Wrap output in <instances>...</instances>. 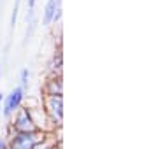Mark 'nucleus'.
Segmentation results:
<instances>
[{
	"mask_svg": "<svg viewBox=\"0 0 158 149\" xmlns=\"http://www.w3.org/2000/svg\"><path fill=\"white\" fill-rule=\"evenodd\" d=\"M48 137V132H16L9 135L7 149H32L35 144L42 142Z\"/></svg>",
	"mask_w": 158,
	"mask_h": 149,
	"instance_id": "nucleus-1",
	"label": "nucleus"
},
{
	"mask_svg": "<svg viewBox=\"0 0 158 149\" xmlns=\"http://www.w3.org/2000/svg\"><path fill=\"white\" fill-rule=\"evenodd\" d=\"M42 109L49 118L53 128H60L63 121V97L62 95H46L42 97Z\"/></svg>",
	"mask_w": 158,
	"mask_h": 149,
	"instance_id": "nucleus-2",
	"label": "nucleus"
},
{
	"mask_svg": "<svg viewBox=\"0 0 158 149\" xmlns=\"http://www.w3.org/2000/svg\"><path fill=\"white\" fill-rule=\"evenodd\" d=\"M12 116H14V119L9 123V133H7V137L12 135V133H16V132H37L39 130L37 125L34 123V118L30 114L28 107H23L21 105Z\"/></svg>",
	"mask_w": 158,
	"mask_h": 149,
	"instance_id": "nucleus-3",
	"label": "nucleus"
},
{
	"mask_svg": "<svg viewBox=\"0 0 158 149\" xmlns=\"http://www.w3.org/2000/svg\"><path fill=\"white\" fill-rule=\"evenodd\" d=\"M25 90L21 86H16L12 90L7 97H4V103H2V112L0 114L4 116V118H12V114L16 112L19 107L23 105V100H25Z\"/></svg>",
	"mask_w": 158,
	"mask_h": 149,
	"instance_id": "nucleus-4",
	"label": "nucleus"
},
{
	"mask_svg": "<svg viewBox=\"0 0 158 149\" xmlns=\"http://www.w3.org/2000/svg\"><path fill=\"white\" fill-rule=\"evenodd\" d=\"M42 97L46 95H63V83L62 75H49L42 84Z\"/></svg>",
	"mask_w": 158,
	"mask_h": 149,
	"instance_id": "nucleus-5",
	"label": "nucleus"
},
{
	"mask_svg": "<svg viewBox=\"0 0 158 149\" xmlns=\"http://www.w3.org/2000/svg\"><path fill=\"white\" fill-rule=\"evenodd\" d=\"M60 7H62V0H48L44 6V14H42V25L46 26L53 25V18Z\"/></svg>",
	"mask_w": 158,
	"mask_h": 149,
	"instance_id": "nucleus-6",
	"label": "nucleus"
},
{
	"mask_svg": "<svg viewBox=\"0 0 158 149\" xmlns=\"http://www.w3.org/2000/svg\"><path fill=\"white\" fill-rule=\"evenodd\" d=\"M62 65H63V56L62 51H58L49 62V75H62Z\"/></svg>",
	"mask_w": 158,
	"mask_h": 149,
	"instance_id": "nucleus-7",
	"label": "nucleus"
},
{
	"mask_svg": "<svg viewBox=\"0 0 158 149\" xmlns=\"http://www.w3.org/2000/svg\"><path fill=\"white\" fill-rule=\"evenodd\" d=\"M56 146V139L55 137H51L49 133H48V137L42 140V142H39V144H35L32 149H51V147H55Z\"/></svg>",
	"mask_w": 158,
	"mask_h": 149,
	"instance_id": "nucleus-8",
	"label": "nucleus"
},
{
	"mask_svg": "<svg viewBox=\"0 0 158 149\" xmlns=\"http://www.w3.org/2000/svg\"><path fill=\"white\" fill-rule=\"evenodd\" d=\"M28 79H30V72H28V69H23L21 72H19V83H21L19 86H21L23 90H25V91L28 90Z\"/></svg>",
	"mask_w": 158,
	"mask_h": 149,
	"instance_id": "nucleus-9",
	"label": "nucleus"
},
{
	"mask_svg": "<svg viewBox=\"0 0 158 149\" xmlns=\"http://www.w3.org/2000/svg\"><path fill=\"white\" fill-rule=\"evenodd\" d=\"M19 2L21 0H16L14 2V7H12V14H11V26L14 28L16 26V23H18V12H19Z\"/></svg>",
	"mask_w": 158,
	"mask_h": 149,
	"instance_id": "nucleus-10",
	"label": "nucleus"
},
{
	"mask_svg": "<svg viewBox=\"0 0 158 149\" xmlns=\"http://www.w3.org/2000/svg\"><path fill=\"white\" fill-rule=\"evenodd\" d=\"M0 149H7V139L0 135Z\"/></svg>",
	"mask_w": 158,
	"mask_h": 149,
	"instance_id": "nucleus-11",
	"label": "nucleus"
},
{
	"mask_svg": "<svg viewBox=\"0 0 158 149\" xmlns=\"http://www.w3.org/2000/svg\"><path fill=\"white\" fill-rule=\"evenodd\" d=\"M4 97H6V95H4V93H0V112H2V103H4Z\"/></svg>",
	"mask_w": 158,
	"mask_h": 149,
	"instance_id": "nucleus-12",
	"label": "nucleus"
},
{
	"mask_svg": "<svg viewBox=\"0 0 158 149\" xmlns=\"http://www.w3.org/2000/svg\"><path fill=\"white\" fill-rule=\"evenodd\" d=\"M51 149H56V146H55V147H51Z\"/></svg>",
	"mask_w": 158,
	"mask_h": 149,
	"instance_id": "nucleus-13",
	"label": "nucleus"
}]
</instances>
